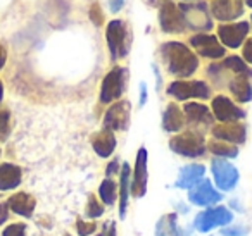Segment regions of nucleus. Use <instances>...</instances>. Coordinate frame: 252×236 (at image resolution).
<instances>
[{
	"label": "nucleus",
	"mask_w": 252,
	"mask_h": 236,
	"mask_svg": "<svg viewBox=\"0 0 252 236\" xmlns=\"http://www.w3.org/2000/svg\"><path fill=\"white\" fill-rule=\"evenodd\" d=\"M161 56L166 67L171 74L178 78H189L199 67V59L187 45L178 42H168L161 47Z\"/></svg>",
	"instance_id": "f257e3e1"
},
{
	"label": "nucleus",
	"mask_w": 252,
	"mask_h": 236,
	"mask_svg": "<svg viewBox=\"0 0 252 236\" xmlns=\"http://www.w3.org/2000/svg\"><path fill=\"white\" fill-rule=\"evenodd\" d=\"M169 148L175 153H180L183 157H200L206 153L207 150V143L204 140V136L200 133L195 131H185L182 135H176L171 138L169 142Z\"/></svg>",
	"instance_id": "f03ea898"
},
{
	"label": "nucleus",
	"mask_w": 252,
	"mask_h": 236,
	"mask_svg": "<svg viewBox=\"0 0 252 236\" xmlns=\"http://www.w3.org/2000/svg\"><path fill=\"white\" fill-rule=\"evenodd\" d=\"M233 221V214L230 208L218 205V207H207L206 210L199 212L193 221V228L199 233H209L214 228H223Z\"/></svg>",
	"instance_id": "7ed1b4c3"
},
{
	"label": "nucleus",
	"mask_w": 252,
	"mask_h": 236,
	"mask_svg": "<svg viewBox=\"0 0 252 236\" xmlns=\"http://www.w3.org/2000/svg\"><path fill=\"white\" fill-rule=\"evenodd\" d=\"M128 83V69L116 67L105 74L100 87V102L102 104H112L114 100L121 98Z\"/></svg>",
	"instance_id": "20e7f679"
},
{
	"label": "nucleus",
	"mask_w": 252,
	"mask_h": 236,
	"mask_svg": "<svg viewBox=\"0 0 252 236\" xmlns=\"http://www.w3.org/2000/svg\"><path fill=\"white\" fill-rule=\"evenodd\" d=\"M168 95L176 100H189V98H206L211 97V88L204 81H173L168 87Z\"/></svg>",
	"instance_id": "39448f33"
},
{
	"label": "nucleus",
	"mask_w": 252,
	"mask_h": 236,
	"mask_svg": "<svg viewBox=\"0 0 252 236\" xmlns=\"http://www.w3.org/2000/svg\"><path fill=\"white\" fill-rule=\"evenodd\" d=\"M211 171H213L214 181H216V186L221 191H231L238 183V171L237 167L231 162L224 160L223 157L220 159H214L211 162Z\"/></svg>",
	"instance_id": "423d86ee"
},
{
	"label": "nucleus",
	"mask_w": 252,
	"mask_h": 236,
	"mask_svg": "<svg viewBox=\"0 0 252 236\" xmlns=\"http://www.w3.org/2000/svg\"><path fill=\"white\" fill-rule=\"evenodd\" d=\"M107 45L111 50V59L118 60L121 57H126L128 54V47H126V25L123 21H112L107 25Z\"/></svg>",
	"instance_id": "0eeeda50"
},
{
	"label": "nucleus",
	"mask_w": 252,
	"mask_h": 236,
	"mask_svg": "<svg viewBox=\"0 0 252 236\" xmlns=\"http://www.w3.org/2000/svg\"><path fill=\"white\" fill-rule=\"evenodd\" d=\"M180 12H182L187 28L204 31V30H211V26H213L206 4H182L180 5Z\"/></svg>",
	"instance_id": "6e6552de"
},
{
	"label": "nucleus",
	"mask_w": 252,
	"mask_h": 236,
	"mask_svg": "<svg viewBox=\"0 0 252 236\" xmlns=\"http://www.w3.org/2000/svg\"><path fill=\"white\" fill-rule=\"evenodd\" d=\"M159 23H161L162 31L171 33V35L185 31V28H187L182 12H180V7H176L169 0H164L161 9H159Z\"/></svg>",
	"instance_id": "1a4fd4ad"
},
{
	"label": "nucleus",
	"mask_w": 252,
	"mask_h": 236,
	"mask_svg": "<svg viewBox=\"0 0 252 236\" xmlns=\"http://www.w3.org/2000/svg\"><path fill=\"white\" fill-rule=\"evenodd\" d=\"M223 195L213 186L209 179H202L197 184H193L189 190V200L192 205L197 207H211V205L221 202Z\"/></svg>",
	"instance_id": "9d476101"
},
{
	"label": "nucleus",
	"mask_w": 252,
	"mask_h": 236,
	"mask_svg": "<svg viewBox=\"0 0 252 236\" xmlns=\"http://www.w3.org/2000/svg\"><path fill=\"white\" fill-rule=\"evenodd\" d=\"M130 122V102L121 100L112 104L104 116V128L111 131H125Z\"/></svg>",
	"instance_id": "9b49d317"
},
{
	"label": "nucleus",
	"mask_w": 252,
	"mask_h": 236,
	"mask_svg": "<svg viewBox=\"0 0 252 236\" xmlns=\"http://www.w3.org/2000/svg\"><path fill=\"white\" fill-rule=\"evenodd\" d=\"M211 107H213V116L220 122H237L245 118V112L242 111L240 107H237V105L228 97H224V95L214 97Z\"/></svg>",
	"instance_id": "f8f14e48"
},
{
	"label": "nucleus",
	"mask_w": 252,
	"mask_h": 236,
	"mask_svg": "<svg viewBox=\"0 0 252 236\" xmlns=\"http://www.w3.org/2000/svg\"><path fill=\"white\" fill-rule=\"evenodd\" d=\"M147 150L142 147L137 152V160H135V173H133V181H131V193L133 197L140 198L147 193Z\"/></svg>",
	"instance_id": "ddd939ff"
},
{
	"label": "nucleus",
	"mask_w": 252,
	"mask_h": 236,
	"mask_svg": "<svg viewBox=\"0 0 252 236\" xmlns=\"http://www.w3.org/2000/svg\"><path fill=\"white\" fill-rule=\"evenodd\" d=\"M190 45L195 49L202 57L207 59H220L224 56V49L220 43V40L213 35H193L190 38Z\"/></svg>",
	"instance_id": "4468645a"
},
{
	"label": "nucleus",
	"mask_w": 252,
	"mask_h": 236,
	"mask_svg": "<svg viewBox=\"0 0 252 236\" xmlns=\"http://www.w3.org/2000/svg\"><path fill=\"white\" fill-rule=\"evenodd\" d=\"M213 136L216 140H223V142L233 143V145H240L247 138V128L242 122H221V124L213 128Z\"/></svg>",
	"instance_id": "2eb2a0df"
},
{
	"label": "nucleus",
	"mask_w": 252,
	"mask_h": 236,
	"mask_svg": "<svg viewBox=\"0 0 252 236\" xmlns=\"http://www.w3.org/2000/svg\"><path fill=\"white\" fill-rule=\"evenodd\" d=\"M249 33V23H238V25H221L218 28L220 40L230 49H238L244 43V38Z\"/></svg>",
	"instance_id": "dca6fc26"
},
{
	"label": "nucleus",
	"mask_w": 252,
	"mask_h": 236,
	"mask_svg": "<svg viewBox=\"0 0 252 236\" xmlns=\"http://www.w3.org/2000/svg\"><path fill=\"white\" fill-rule=\"evenodd\" d=\"M211 12L220 21H231L244 14L242 0H214L211 4Z\"/></svg>",
	"instance_id": "f3484780"
},
{
	"label": "nucleus",
	"mask_w": 252,
	"mask_h": 236,
	"mask_svg": "<svg viewBox=\"0 0 252 236\" xmlns=\"http://www.w3.org/2000/svg\"><path fill=\"white\" fill-rule=\"evenodd\" d=\"M204 174H206V167L202 164H189V166L182 167L175 186L182 188V190H190L193 184L204 179Z\"/></svg>",
	"instance_id": "a211bd4d"
},
{
	"label": "nucleus",
	"mask_w": 252,
	"mask_h": 236,
	"mask_svg": "<svg viewBox=\"0 0 252 236\" xmlns=\"http://www.w3.org/2000/svg\"><path fill=\"white\" fill-rule=\"evenodd\" d=\"M23 171L19 166L11 162L0 164V191L14 190L21 184Z\"/></svg>",
	"instance_id": "6ab92c4d"
},
{
	"label": "nucleus",
	"mask_w": 252,
	"mask_h": 236,
	"mask_svg": "<svg viewBox=\"0 0 252 236\" xmlns=\"http://www.w3.org/2000/svg\"><path fill=\"white\" fill-rule=\"evenodd\" d=\"M92 147H94L95 153H97L98 157H104V159L111 157L116 148L114 133H112L111 129H105V128L102 129V131L95 133V135L92 136Z\"/></svg>",
	"instance_id": "aec40b11"
},
{
	"label": "nucleus",
	"mask_w": 252,
	"mask_h": 236,
	"mask_svg": "<svg viewBox=\"0 0 252 236\" xmlns=\"http://www.w3.org/2000/svg\"><path fill=\"white\" fill-rule=\"evenodd\" d=\"M7 204H9V208H11L14 214L23 215V217H32L36 207V200L30 193H25V191H19V193L12 195L7 200Z\"/></svg>",
	"instance_id": "412c9836"
},
{
	"label": "nucleus",
	"mask_w": 252,
	"mask_h": 236,
	"mask_svg": "<svg viewBox=\"0 0 252 236\" xmlns=\"http://www.w3.org/2000/svg\"><path fill=\"white\" fill-rule=\"evenodd\" d=\"M183 114H185L187 121L192 122V124L209 126L211 122L214 121V116H213V112L209 111V107H206L204 104H195V102L185 104Z\"/></svg>",
	"instance_id": "4be33fe9"
},
{
	"label": "nucleus",
	"mask_w": 252,
	"mask_h": 236,
	"mask_svg": "<svg viewBox=\"0 0 252 236\" xmlns=\"http://www.w3.org/2000/svg\"><path fill=\"white\" fill-rule=\"evenodd\" d=\"M119 219L126 217V208H128V197H130V190H131V183H130V166L128 162H125L121 166V171H119Z\"/></svg>",
	"instance_id": "5701e85b"
},
{
	"label": "nucleus",
	"mask_w": 252,
	"mask_h": 236,
	"mask_svg": "<svg viewBox=\"0 0 252 236\" xmlns=\"http://www.w3.org/2000/svg\"><path fill=\"white\" fill-rule=\"evenodd\" d=\"M185 124V114L176 104H168L162 114V129L168 133H176Z\"/></svg>",
	"instance_id": "b1692460"
},
{
	"label": "nucleus",
	"mask_w": 252,
	"mask_h": 236,
	"mask_svg": "<svg viewBox=\"0 0 252 236\" xmlns=\"http://www.w3.org/2000/svg\"><path fill=\"white\" fill-rule=\"evenodd\" d=\"M251 78L245 74H237L230 83V91L233 93V97L237 98V102L245 104V102L252 100V87H251Z\"/></svg>",
	"instance_id": "393cba45"
},
{
	"label": "nucleus",
	"mask_w": 252,
	"mask_h": 236,
	"mask_svg": "<svg viewBox=\"0 0 252 236\" xmlns=\"http://www.w3.org/2000/svg\"><path fill=\"white\" fill-rule=\"evenodd\" d=\"M176 214H166L158 221L154 229V236H185L183 231L178 228Z\"/></svg>",
	"instance_id": "a878e982"
},
{
	"label": "nucleus",
	"mask_w": 252,
	"mask_h": 236,
	"mask_svg": "<svg viewBox=\"0 0 252 236\" xmlns=\"http://www.w3.org/2000/svg\"><path fill=\"white\" fill-rule=\"evenodd\" d=\"M207 148L218 157H223V159H233V157L238 155V148L237 145L233 143H228V142H223V140H214V142H209Z\"/></svg>",
	"instance_id": "bb28decb"
},
{
	"label": "nucleus",
	"mask_w": 252,
	"mask_h": 236,
	"mask_svg": "<svg viewBox=\"0 0 252 236\" xmlns=\"http://www.w3.org/2000/svg\"><path fill=\"white\" fill-rule=\"evenodd\" d=\"M118 184L111 179V177H105L104 181L98 186V197L104 202L105 205H112L116 202V197H118Z\"/></svg>",
	"instance_id": "cd10ccee"
},
{
	"label": "nucleus",
	"mask_w": 252,
	"mask_h": 236,
	"mask_svg": "<svg viewBox=\"0 0 252 236\" xmlns=\"http://www.w3.org/2000/svg\"><path fill=\"white\" fill-rule=\"evenodd\" d=\"M223 67H226V69H231L233 73H237V74H245V76H249V78H252V71L249 69L247 66H245V62L240 59V57H237V56H231V57H228V59H224V62L221 64Z\"/></svg>",
	"instance_id": "c85d7f7f"
},
{
	"label": "nucleus",
	"mask_w": 252,
	"mask_h": 236,
	"mask_svg": "<svg viewBox=\"0 0 252 236\" xmlns=\"http://www.w3.org/2000/svg\"><path fill=\"white\" fill-rule=\"evenodd\" d=\"M11 135V111L5 105H0V140L5 142Z\"/></svg>",
	"instance_id": "c756f323"
},
{
	"label": "nucleus",
	"mask_w": 252,
	"mask_h": 236,
	"mask_svg": "<svg viewBox=\"0 0 252 236\" xmlns=\"http://www.w3.org/2000/svg\"><path fill=\"white\" fill-rule=\"evenodd\" d=\"M102 214H104V205L98 204L95 195H90V197H88L87 208H85V215L90 219H97V217H100Z\"/></svg>",
	"instance_id": "7c9ffc66"
},
{
	"label": "nucleus",
	"mask_w": 252,
	"mask_h": 236,
	"mask_svg": "<svg viewBox=\"0 0 252 236\" xmlns=\"http://www.w3.org/2000/svg\"><path fill=\"white\" fill-rule=\"evenodd\" d=\"M97 224L95 222H85L83 219H78L76 221V231L80 236H90L97 231Z\"/></svg>",
	"instance_id": "2f4dec72"
},
{
	"label": "nucleus",
	"mask_w": 252,
	"mask_h": 236,
	"mask_svg": "<svg viewBox=\"0 0 252 236\" xmlns=\"http://www.w3.org/2000/svg\"><path fill=\"white\" fill-rule=\"evenodd\" d=\"M2 236H26V224H23V222L9 224L7 228L2 231Z\"/></svg>",
	"instance_id": "473e14b6"
},
{
	"label": "nucleus",
	"mask_w": 252,
	"mask_h": 236,
	"mask_svg": "<svg viewBox=\"0 0 252 236\" xmlns=\"http://www.w3.org/2000/svg\"><path fill=\"white\" fill-rule=\"evenodd\" d=\"M251 229L245 226H230V228H221V235L223 236H247Z\"/></svg>",
	"instance_id": "72a5a7b5"
},
{
	"label": "nucleus",
	"mask_w": 252,
	"mask_h": 236,
	"mask_svg": "<svg viewBox=\"0 0 252 236\" xmlns=\"http://www.w3.org/2000/svg\"><path fill=\"white\" fill-rule=\"evenodd\" d=\"M90 19L94 21L95 26H102V23H104V14H102V9L98 4H94L90 9Z\"/></svg>",
	"instance_id": "f704fd0d"
},
{
	"label": "nucleus",
	"mask_w": 252,
	"mask_h": 236,
	"mask_svg": "<svg viewBox=\"0 0 252 236\" xmlns=\"http://www.w3.org/2000/svg\"><path fill=\"white\" fill-rule=\"evenodd\" d=\"M244 59L247 60L249 64H252V38L247 40L244 45Z\"/></svg>",
	"instance_id": "c9c22d12"
},
{
	"label": "nucleus",
	"mask_w": 252,
	"mask_h": 236,
	"mask_svg": "<svg viewBox=\"0 0 252 236\" xmlns=\"http://www.w3.org/2000/svg\"><path fill=\"white\" fill-rule=\"evenodd\" d=\"M7 219H9V204L4 202V204H0V226L4 224Z\"/></svg>",
	"instance_id": "e433bc0d"
},
{
	"label": "nucleus",
	"mask_w": 252,
	"mask_h": 236,
	"mask_svg": "<svg viewBox=\"0 0 252 236\" xmlns=\"http://www.w3.org/2000/svg\"><path fill=\"white\" fill-rule=\"evenodd\" d=\"M138 104H140V107L147 104V85L145 83L140 85V100H138Z\"/></svg>",
	"instance_id": "4c0bfd02"
},
{
	"label": "nucleus",
	"mask_w": 252,
	"mask_h": 236,
	"mask_svg": "<svg viewBox=\"0 0 252 236\" xmlns=\"http://www.w3.org/2000/svg\"><path fill=\"white\" fill-rule=\"evenodd\" d=\"M118 166H119V164H118V160H112V162L107 166V169H105V176H107V177H111L112 174H116V173H118Z\"/></svg>",
	"instance_id": "58836bf2"
},
{
	"label": "nucleus",
	"mask_w": 252,
	"mask_h": 236,
	"mask_svg": "<svg viewBox=\"0 0 252 236\" xmlns=\"http://www.w3.org/2000/svg\"><path fill=\"white\" fill-rule=\"evenodd\" d=\"M5 60H7V50H5V47L0 43V69L5 66Z\"/></svg>",
	"instance_id": "ea45409f"
},
{
	"label": "nucleus",
	"mask_w": 252,
	"mask_h": 236,
	"mask_svg": "<svg viewBox=\"0 0 252 236\" xmlns=\"http://www.w3.org/2000/svg\"><path fill=\"white\" fill-rule=\"evenodd\" d=\"M123 2H125V0H111V9H112V12H118L119 9L123 7Z\"/></svg>",
	"instance_id": "a19ab883"
},
{
	"label": "nucleus",
	"mask_w": 252,
	"mask_h": 236,
	"mask_svg": "<svg viewBox=\"0 0 252 236\" xmlns=\"http://www.w3.org/2000/svg\"><path fill=\"white\" fill-rule=\"evenodd\" d=\"M105 236H116V224H114V222H109L107 235H105Z\"/></svg>",
	"instance_id": "79ce46f5"
},
{
	"label": "nucleus",
	"mask_w": 252,
	"mask_h": 236,
	"mask_svg": "<svg viewBox=\"0 0 252 236\" xmlns=\"http://www.w3.org/2000/svg\"><path fill=\"white\" fill-rule=\"evenodd\" d=\"M107 228H109V222H107V224H105V226H104V228H102V231H100V233H98V235H97V236H105V235H107Z\"/></svg>",
	"instance_id": "37998d69"
},
{
	"label": "nucleus",
	"mask_w": 252,
	"mask_h": 236,
	"mask_svg": "<svg viewBox=\"0 0 252 236\" xmlns=\"http://www.w3.org/2000/svg\"><path fill=\"white\" fill-rule=\"evenodd\" d=\"M2 98H4V85L0 81V102H2Z\"/></svg>",
	"instance_id": "c03bdc74"
},
{
	"label": "nucleus",
	"mask_w": 252,
	"mask_h": 236,
	"mask_svg": "<svg viewBox=\"0 0 252 236\" xmlns=\"http://www.w3.org/2000/svg\"><path fill=\"white\" fill-rule=\"evenodd\" d=\"M245 4H247V5H249V7H251V9H252V0H245Z\"/></svg>",
	"instance_id": "a18cd8bd"
},
{
	"label": "nucleus",
	"mask_w": 252,
	"mask_h": 236,
	"mask_svg": "<svg viewBox=\"0 0 252 236\" xmlns=\"http://www.w3.org/2000/svg\"><path fill=\"white\" fill-rule=\"evenodd\" d=\"M147 2H154V0H147Z\"/></svg>",
	"instance_id": "49530a36"
},
{
	"label": "nucleus",
	"mask_w": 252,
	"mask_h": 236,
	"mask_svg": "<svg viewBox=\"0 0 252 236\" xmlns=\"http://www.w3.org/2000/svg\"><path fill=\"white\" fill-rule=\"evenodd\" d=\"M251 21H252V18H251ZM251 26H252V25H251Z\"/></svg>",
	"instance_id": "de8ad7c7"
},
{
	"label": "nucleus",
	"mask_w": 252,
	"mask_h": 236,
	"mask_svg": "<svg viewBox=\"0 0 252 236\" xmlns=\"http://www.w3.org/2000/svg\"><path fill=\"white\" fill-rule=\"evenodd\" d=\"M66 236H69V235H66Z\"/></svg>",
	"instance_id": "09e8293b"
}]
</instances>
